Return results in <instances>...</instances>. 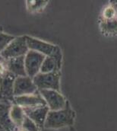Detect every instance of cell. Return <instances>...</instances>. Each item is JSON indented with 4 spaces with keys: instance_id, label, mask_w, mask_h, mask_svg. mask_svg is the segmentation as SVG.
I'll use <instances>...</instances> for the list:
<instances>
[{
    "instance_id": "5bb4252c",
    "label": "cell",
    "mask_w": 117,
    "mask_h": 131,
    "mask_svg": "<svg viewBox=\"0 0 117 131\" xmlns=\"http://www.w3.org/2000/svg\"><path fill=\"white\" fill-rule=\"evenodd\" d=\"M100 31L105 36L113 37L117 35V18L113 20H100Z\"/></svg>"
},
{
    "instance_id": "2e32d148",
    "label": "cell",
    "mask_w": 117,
    "mask_h": 131,
    "mask_svg": "<svg viewBox=\"0 0 117 131\" xmlns=\"http://www.w3.org/2000/svg\"><path fill=\"white\" fill-rule=\"evenodd\" d=\"M48 1L43 0H31L27 1V8L30 12H39L44 9L47 5Z\"/></svg>"
},
{
    "instance_id": "8fae6325",
    "label": "cell",
    "mask_w": 117,
    "mask_h": 131,
    "mask_svg": "<svg viewBox=\"0 0 117 131\" xmlns=\"http://www.w3.org/2000/svg\"><path fill=\"white\" fill-rule=\"evenodd\" d=\"M23 109L25 115L39 127L40 130L44 128L46 117L50 111V109L47 106H41Z\"/></svg>"
},
{
    "instance_id": "8992f818",
    "label": "cell",
    "mask_w": 117,
    "mask_h": 131,
    "mask_svg": "<svg viewBox=\"0 0 117 131\" xmlns=\"http://www.w3.org/2000/svg\"><path fill=\"white\" fill-rule=\"evenodd\" d=\"M41 96L45 100L50 111H58L65 107L68 101L60 93L55 90H40Z\"/></svg>"
},
{
    "instance_id": "e0dca14e",
    "label": "cell",
    "mask_w": 117,
    "mask_h": 131,
    "mask_svg": "<svg viewBox=\"0 0 117 131\" xmlns=\"http://www.w3.org/2000/svg\"><path fill=\"white\" fill-rule=\"evenodd\" d=\"M117 18V12L115 8L109 4L106 6L101 13V19L102 20H113Z\"/></svg>"
},
{
    "instance_id": "9a60e30c",
    "label": "cell",
    "mask_w": 117,
    "mask_h": 131,
    "mask_svg": "<svg viewBox=\"0 0 117 131\" xmlns=\"http://www.w3.org/2000/svg\"><path fill=\"white\" fill-rule=\"evenodd\" d=\"M61 66H62V64L59 63L54 57H46L41 66L40 72L49 73V72H59Z\"/></svg>"
},
{
    "instance_id": "d6986e66",
    "label": "cell",
    "mask_w": 117,
    "mask_h": 131,
    "mask_svg": "<svg viewBox=\"0 0 117 131\" xmlns=\"http://www.w3.org/2000/svg\"><path fill=\"white\" fill-rule=\"evenodd\" d=\"M21 127L26 131H40L39 127L27 116L25 117V119Z\"/></svg>"
},
{
    "instance_id": "ffe728a7",
    "label": "cell",
    "mask_w": 117,
    "mask_h": 131,
    "mask_svg": "<svg viewBox=\"0 0 117 131\" xmlns=\"http://www.w3.org/2000/svg\"><path fill=\"white\" fill-rule=\"evenodd\" d=\"M40 131H72L71 130V127L68 128H62V129H58V130H52V129H41Z\"/></svg>"
},
{
    "instance_id": "277c9868",
    "label": "cell",
    "mask_w": 117,
    "mask_h": 131,
    "mask_svg": "<svg viewBox=\"0 0 117 131\" xmlns=\"http://www.w3.org/2000/svg\"><path fill=\"white\" fill-rule=\"evenodd\" d=\"M33 81L38 91L40 90H60V72L49 73H38Z\"/></svg>"
},
{
    "instance_id": "ba28073f",
    "label": "cell",
    "mask_w": 117,
    "mask_h": 131,
    "mask_svg": "<svg viewBox=\"0 0 117 131\" xmlns=\"http://www.w3.org/2000/svg\"><path fill=\"white\" fill-rule=\"evenodd\" d=\"M12 104L11 100L0 99V131H14L17 127L10 117Z\"/></svg>"
},
{
    "instance_id": "3957f363",
    "label": "cell",
    "mask_w": 117,
    "mask_h": 131,
    "mask_svg": "<svg viewBox=\"0 0 117 131\" xmlns=\"http://www.w3.org/2000/svg\"><path fill=\"white\" fill-rule=\"evenodd\" d=\"M29 51L25 36L15 37L8 47L0 53L1 57L5 60L12 58L25 56Z\"/></svg>"
},
{
    "instance_id": "44dd1931",
    "label": "cell",
    "mask_w": 117,
    "mask_h": 131,
    "mask_svg": "<svg viewBox=\"0 0 117 131\" xmlns=\"http://www.w3.org/2000/svg\"><path fill=\"white\" fill-rule=\"evenodd\" d=\"M110 5H112L115 8V9H116V12H117V0L110 1Z\"/></svg>"
},
{
    "instance_id": "ac0fdd59",
    "label": "cell",
    "mask_w": 117,
    "mask_h": 131,
    "mask_svg": "<svg viewBox=\"0 0 117 131\" xmlns=\"http://www.w3.org/2000/svg\"><path fill=\"white\" fill-rule=\"evenodd\" d=\"M15 38V37L5 34L0 33V53L8 47V45Z\"/></svg>"
},
{
    "instance_id": "7c38bea8",
    "label": "cell",
    "mask_w": 117,
    "mask_h": 131,
    "mask_svg": "<svg viewBox=\"0 0 117 131\" xmlns=\"http://www.w3.org/2000/svg\"><path fill=\"white\" fill-rule=\"evenodd\" d=\"M25 57H19L16 58H12L7 60V70L15 75L16 77L18 76H28L25 69Z\"/></svg>"
},
{
    "instance_id": "52a82bcc",
    "label": "cell",
    "mask_w": 117,
    "mask_h": 131,
    "mask_svg": "<svg viewBox=\"0 0 117 131\" xmlns=\"http://www.w3.org/2000/svg\"><path fill=\"white\" fill-rule=\"evenodd\" d=\"M38 91L33 79L29 76L16 77L14 82V97L32 95Z\"/></svg>"
},
{
    "instance_id": "6da1fadb",
    "label": "cell",
    "mask_w": 117,
    "mask_h": 131,
    "mask_svg": "<svg viewBox=\"0 0 117 131\" xmlns=\"http://www.w3.org/2000/svg\"><path fill=\"white\" fill-rule=\"evenodd\" d=\"M75 119V113L67 102L65 107L58 111H50L44 124L45 129L58 130L68 128L73 126Z\"/></svg>"
},
{
    "instance_id": "7a4b0ae2",
    "label": "cell",
    "mask_w": 117,
    "mask_h": 131,
    "mask_svg": "<svg viewBox=\"0 0 117 131\" xmlns=\"http://www.w3.org/2000/svg\"><path fill=\"white\" fill-rule=\"evenodd\" d=\"M25 37L30 50L37 51L45 57H54L59 63L62 64V54L58 46L43 41L30 36L25 35Z\"/></svg>"
},
{
    "instance_id": "30bf717a",
    "label": "cell",
    "mask_w": 117,
    "mask_h": 131,
    "mask_svg": "<svg viewBox=\"0 0 117 131\" xmlns=\"http://www.w3.org/2000/svg\"><path fill=\"white\" fill-rule=\"evenodd\" d=\"M13 104H15L22 108H31L41 106H47L43 98L39 92L35 94L22 96H16L13 98Z\"/></svg>"
},
{
    "instance_id": "5b68a950",
    "label": "cell",
    "mask_w": 117,
    "mask_h": 131,
    "mask_svg": "<svg viewBox=\"0 0 117 131\" xmlns=\"http://www.w3.org/2000/svg\"><path fill=\"white\" fill-rule=\"evenodd\" d=\"M46 57L37 51L30 50L25 55V63L27 75L31 79L34 78L38 73L40 72L42 64Z\"/></svg>"
},
{
    "instance_id": "4fadbf2b",
    "label": "cell",
    "mask_w": 117,
    "mask_h": 131,
    "mask_svg": "<svg viewBox=\"0 0 117 131\" xmlns=\"http://www.w3.org/2000/svg\"><path fill=\"white\" fill-rule=\"evenodd\" d=\"M25 117L26 115L25 114L24 109L15 104H13L10 110V117L13 124L17 127H21L25 119Z\"/></svg>"
},
{
    "instance_id": "9c48e42d",
    "label": "cell",
    "mask_w": 117,
    "mask_h": 131,
    "mask_svg": "<svg viewBox=\"0 0 117 131\" xmlns=\"http://www.w3.org/2000/svg\"><path fill=\"white\" fill-rule=\"evenodd\" d=\"M16 76L8 70L0 75V99L11 100L14 98V82Z\"/></svg>"
}]
</instances>
